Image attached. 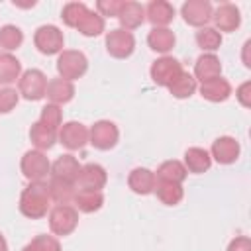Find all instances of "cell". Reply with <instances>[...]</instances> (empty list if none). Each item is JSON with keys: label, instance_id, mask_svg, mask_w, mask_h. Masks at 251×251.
I'll return each mask as SVG.
<instances>
[{"label": "cell", "instance_id": "e575fe53", "mask_svg": "<svg viewBox=\"0 0 251 251\" xmlns=\"http://www.w3.org/2000/svg\"><path fill=\"white\" fill-rule=\"evenodd\" d=\"M39 122H41L43 126H47L49 129L57 131V127H59L61 122H63V112H61V108H59L57 104H47V106H43V108H41Z\"/></svg>", "mask_w": 251, "mask_h": 251}, {"label": "cell", "instance_id": "52a82bcc", "mask_svg": "<svg viewBox=\"0 0 251 251\" xmlns=\"http://www.w3.org/2000/svg\"><path fill=\"white\" fill-rule=\"evenodd\" d=\"M118 137H120L118 126L110 120H100L88 129V143H92L100 151H108L116 147Z\"/></svg>", "mask_w": 251, "mask_h": 251}, {"label": "cell", "instance_id": "5bb4252c", "mask_svg": "<svg viewBox=\"0 0 251 251\" xmlns=\"http://www.w3.org/2000/svg\"><path fill=\"white\" fill-rule=\"evenodd\" d=\"M80 167H82V165L76 161V157H73V155L67 153V155L57 157V161L51 165V176H53V178H59V180H65V182L76 184Z\"/></svg>", "mask_w": 251, "mask_h": 251}, {"label": "cell", "instance_id": "7a4b0ae2", "mask_svg": "<svg viewBox=\"0 0 251 251\" xmlns=\"http://www.w3.org/2000/svg\"><path fill=\"white\" fill-rule=\"evenodd\" d=\"M86 69H88V61H86L84 53L75 51V49H63L59 53V59H57L59 78L73 82L75 78H80L86 73Z\"/></svg>", "mask_w": 251, "mask_h": 251}, {"label": "cell", "instance_id": "83f0119b", "mask_svg": "<svg viewBox=\"0 0 251 251\" xmlns=\"http://www.w3.org/2000/svg\"><path fill=\"white\" fill-rule=\"evenodd\" d=\"M20 76H22V63L10 53L0 55V84H12L20 80Z\"/></svg>", "mask_w": 251, "mask_h": 251}, {"label": "cell", "instance_id": "3957f363", "mask_svg": "<svg viewBox=\"0 0 251 251\" xmlns=\"http://www.w3.org/2000/svg\"><path fill=\"white\" fill-rule=\"evenodd\" d=\"M78 226V212L71 204H57L49 212V229L55 235H71Z\"/></svg>", "mask_w": 251, "mask_h": 251}, {"label": "cell", "instance_id": "9a60e30c", "mask_svg": "<svg viewBox=\"0 0 251 251\" xmlns=\"http://www.w3.org/2000/svg\"><path fill=\"white\" fill-rule=\"evenodd\" d=\"M118 20H120L122 29H126V31L137 29V27L145 22V8H143L139 2L127 0V2L122 4L120 14H118Z\"/></svg>", "mask_w": 251, "mask_h": 251}, {"label": "cell", "instance_id": "603a6c76", "mask_svg": "<svg viewBox=\"0 0 251 251\" xmlns=\"http://www.w3.org/2000/svg\"><path fill=\"white\" fill-rule=\"evenodd\" d=\"M45 96L51 100V104L61 106V104H67V102L73 100V96H75V86H73V82H69V80H65V78H53V80L47 82V92H45Z\"/></svg>", "mask_w": 251, "mask_h": 251}, {"label": "cell", "instance_id": "d4e9b609", "mask_svg": "<svg viewBox=\"0 0 251 251\" xmlns=\"http://www.w3.org/2000/svg\"><path fill=\"white\" fill-rule=\"evenodd\" d=\"M186 175H188V171H186L184 165H182L180 161H176V159H171V161L161 163L159 169H157V173H155L157 180L176 182V184H180V182L186 178Z\"/></svg>", "mask_w": 251, "mask_h": 251}, {"label": "cell", "instance_id": "b9f144b4", "mask_svg": "<svg viewBox=\"0 0 251 251\" xmlns=\"http://www.w3.org/2000/svg\"><path fill=\"white\" fill-rule=\"evenodd\" d=\"M0 251H8V243H6V239H4L2 233H0Z\"/></svg>", "mask_w": 251, "mask_h": 251}, {"label": "cell", "instance_id": "484cf974", "mask_svg": "<svg viewBox=\"0 0 251 251\" xmlns=\"http://www.w3.org/2000/svg\"><path fill=\"white\" fill-rule=\"evenodd\" d=\"M29 139L31 143L35 145L37 151H43V149H51L57 141V133L53 129H49L47 126H43L41 122H35L31 124L29 127Z\"/></svg>", "mask_w": 251, "mask_h": 251}, {"label": "cell", "instance_id": "f546056e", "mask_svg": "<svg viewBox=\"0 0 251 251\" xmlns=\"http://www.w3.org/2000/svg\"><path fill=\"white\" fill-rule=\"evenodd\" d=\"M104 18L98 14V12H92V10H88L84 16H82V20L76 24V31H80L82 35H86V37H96V35H100L102 31H104Z\"/></svg>", "mask_w": 251, "mask_h": 251}, {"label": "cell", "instance_id": "60d3db41", "mask_svg": "<svg viewBox=\"0 0 251 251\" xmlns=\"http://www.w3.org/2000/svg\"><path fill=\"white\" fill-rule=\"evenodd\" d=\"M251 47V41H245V45H243V65L245 67H251V63L247 61V49Z\"/></svg>", "mask_w": 251, "mask_h": 251}, {"label": "cell", "instance_id": "ab89813d", "mask_svg": "<svg viewBox=\"0 0 251 251\" xmlns=\"http://www.w3.org/2000/svg\"><path fill=\"white\" fill-rule=\"evenodd\" d=\"M249 90H251V82H243L237 90H235V96H237V100L241 102V106H245V108H249L251 106V98H249Z\"/></svg>", "mask_w": 251, "mask_h": 251}, {"label": "cell", "instance_id": "4fadbf2b", "mask_svg": "<svg viewBox=\"0 0 251 251\" xmlns=\"http://www.w3.org/2000/svg\"><path fill=\"white\" fill-rule=\"evenodd\" d=\"M239 151H241V147H239V143H237L233 137L222 135V137H218V139L212 143L210 157H214L220 165H231V163L237 161Z\"/></svg>", "mask_w": 251, "mask_h": 251}, {"label": "cell", "instance_id": "ba28073f", "mask_svg": "<svg viewBox=\"0 0 251 251\" xmlns=\"http://www.w3.org/2000/svg\"><path fill=\"white\" fill-rule=\"evenodd\" d=\"M135 49V39L131 31H126L122 27L110 29L106 33V51L116 59H127Z\"/></svg>", "mask_w": 251, "mask_h": 251}, {"label": "cell", "instance_id": "e0dca14e", "mask_svg": "<svg viewBox=\"0 0 251 251\" xmlns=\"http://www.w3.org/2000/svg\"><path fill=\"white\" fill-rule=\"evenodd\" d=\"M222 76V63L214 53H204L196 59L194 65V78L200 82H208L212 78Z\"/></svg>", "mask_w": 251, "mask_h": 251}, {"label": "cell", "instance_id": "4316f807", "mask_svg": "<svg viewBox=\"0 0 251 251\" xmlns=\"http://www.w3.org/2000/svg\"><path fill=\"white\" fill-rule=\"evenodd\" d=\"M167 88H169V92H171L175 98L184 100V98H190V96L196 92V78H194L190 73L182 71Z\"/></svg>", "mask_w": 251, "mask_h": 251}, {"label": "cell", "instance_id": "8d00e7d4", "mask_svg": "<svg viewBox=\"0 0 251 251\" xmlns=\"http://www.w3.org/2000/svg\"><path fill=\"white\" fill-rule=\"evenodd\" d=\"M18 100H20V92H16L14 88H2L0 90V114L12 112Z\"/></svg>", "mask_w": 251, "mask_h": 251}, {"label": "cell", "instance_id": "d6a6232c", "mask_svg": "<svg viewBox=\"0 0 251 251\" xmlns=\"http://www.w3.org/2000/svg\"><path fill=\"white\" fill-rule=\"evenodd\" d=\"M22 41H24V33H22V29L18 25L8 24V25L0 27V47L2 49L14 51V49H18L22 45Z\"/></svg>", "mask_w": 251, "mask_h": 251}, {"label": "cell", "instance_id": "277c9868", "mask_svg": "<svg viewBox=\"0 0 251 251\" xmlns=\"http://www.w3.org/2000/svg\"><path fill=\"white\" fill-rule=\"evenodd\" d=\"M22 173L24 176L29 180V182H43L45 176L51 173V163L49 159L45 157L43 151H37V149H29L24 153L22 157Z\"/></svg>", "mask_w": 251, "mask_h": 251}, {"label": "cell", "instance_id": "8992f818", "mask_svg": "<svg viewBox=\"0 0 251 251\" xmlns=\"http://www.w3.org/2000/svg\"><path fill=\"white\" fill-rule=\"evenodd\" d=\"M33 45L43 55H55L63 51L65 37L57 25H39L33 33Z\"/></svg>", "mask_w": 251, "mask_h": 251}, {"label": "cell", "instance_id": "9c48e42d", "mask_svg": "<svg viewBox=\"0 0 251 251\" xmlns=\"http://www.w3.org/2000/svg\"><path fill=\"white\" fill-rule=\"evenodd\" d=\"M149 73H151V78H153L155 84H159V86H169V84L182 73V65H180L178 59L165 55V57L153 61Z\"/></svg>", "mask_w": 251, "mask_h": 251}, {"label": "cell", "instance_id": "30bf717a", "mask_svg": "<svg viewBox=\"0 0 251 251\" xmlns=\"http://www.w3.org/2000/svg\"><path fill=\"white\" fill-rule=\"evenodd\" d=\"M180 14H182V20L188 25L206 27V24L212 20L214 8H212V4L208 0H188V2L182 4Z\"/></svg>", "mask_w": 251, "mask_h": 251}, {"label": "cell", "instance_id": "f1b7e54d", "mask_svg": "<svg viewBox=\"0 0 251 251\" xmlns=\"http://www.w3.org/2000/svg\"><path fill=\"white\" fill-rule=\"evenodd\" d=\"M153 192H155L157 198H159L163 204H167V206L178 204V202L182 200V196H184V190H182L180 184H176V182H165V180H157Z\"/></svg>", "mask_w": 251, "mask_h": 251}, {"label": "cell", "instance_id": "74e56055", "mask_svg": "<svg viewBox=\"0 0 251 251\" xmlns=\"http://www.w3.org/2000/svg\"><path fill=\"white\" fill-rule=\"evenodd\" d=\"M122 0H98L96 2V10H98V14L100 16H116L118 18V14H120V8H122Z\"/></svg>", "mask_w": 251, "mask_h": 251}, {"label": "cell", "instance_id": "8fae6325", "mask_svg": "<svg viewBox=\"0 0 251 251\" xmlns=\"http://www.w3.org/2000/svg\"><path fill=\"white\" fill-rule=\"evenodd\" d=\"M59 141L71 151L82 149L88 143V127L80 122H67L59 129Z\"/></svg>", "mask_w": 251, "mask_h": 251}, {"label": "cell", "instance_id": "f35d334b", "mask_svg": "<svg viewBox=\"0 0 251 251\" xmlns=\"http://www.w3.org/2000/svg\"><path fill=\"white\" fill-rule=\"evenodd\" d=\"M227 251H251V239L245 235H239V237L229 241Z\"/></svg>", "mask_w": 251, "mask_h": 251}, {"label": "cell", "instance_id": "d590c367", "mask_svg": "<svg viewBox=\"0 0 251 251\" xmlns=\"http://www.w3.org/2000/svg\"><path fill=\"white\" fill-rule=\"evenodd\" d=\"M22 251H61V243L53 235H37Z\"/></svg>", "mask_w": 251, "mask_h": 251}, {"label": "cell", "instance_id": "ac0fdd59", "mask_svg": "<svg viewBox=\"0 0 251 251\" xmlns=\"http://www.w3.org/2000/svg\"><path fill=\"white\" fill-rule=\"evenodd\" d=\"M175 18V8L173 4L165 0H153L145 8V20L153 24V27H167Z\"/></svg>", "mask_w": 251, "mask_h": 251}, {"label": "cell", "instance_id": "6da1fadb", "mask_svg": "<svg viewBox=\"0 0 251 251\" xmlns=\"http://www.w3.org/2000/svg\"><path fill=\"white\" fill-rule=\"evenodd\" d=\"M51 206L49 186L45 182H29L20 196V212L29 220H39Z\"/></svg>", "mask_w": 251, "mask_h": 251}, {"label": "cell", "instance_id": "1f68e13d", "mask_svg": "<svg viewBox=\"0 0 251 251\" xmlns=\"http://www.w3.org/2000/svg\"><path fill=\"white\" fill-rule=\"evenodd\" d=\"M196 43H198V47L202 51L212 53V51L220 49V45H222V33L218 29H214V27H200L196 31Z\"/></svg>", "mask_w": 251, "mask_h": 251}, {"label": "cell", "instance_id": "2e32d148", "mask_svg": "<svg viewBox=\"0 0 251 251\" xmlns=\"http://www.w3.org/2000/svg\"><path fill=\"white\" fill-rule=\"evenodd\" d=\"M212 20L216 24L214 29H220V31H235L239 27V24H241V14H239L237 6H233V4H222L212 14Z\"/></svg>", "mask_w": 251, "mask_h": 251}, {"label": "cell", "instance_id": "7402d4cb", "mask_svg": "<svg viewBox=\"0 0 251 251\" xmlns=\"http://www.w3.org/2000/svg\"><path fill=\"white\" fill-rule=\"evenodd\" d=\"M184 169L194 173V175H200V173H206L212 165V157L206 149L202 147H188L184 151Z\"/></svg>", "mask_w": 251, "mask_h": 251}, {"label": "cell", "instance_id": "7c38bea8", "mask_svg": "<svg viewBox=\"0 0 251 251\" xmlns=\"http://www.w3.org/2000/svg\"><path fill=\"white\" fill-rule=\"evenodd\" d=\"M108 175L106 169L98 163H86L80 167L78 178H76V186L82 190H102L106 186Z\"/></svg>", "mask_w": 251, "mask_h": 251}, {"label": "cell", "instance_id": "ffe728a7", "mask_svg": "<svg viewBox=\"0 0 251 251\" xmlns=\"http://www.w3.org/2000/svg\"><path fill=\"white\" fill-rule=\"evenodd\" d=\"M73 204H75L76 212L92 214V212L100 210L102 204H104L102 190H82V188H78L73 196Z\"/></svg>", "mask_w": 251, "mask_h": 251}, {"label": "cell", "instance_id": "5b68a950", "mask_svg": "<svg viewBox=\"0 0 251 251\" xmlns=\"http://www.w3.org/2000/svg\"><path fill=\"white\" fill-rule=\"evenodd\" d=\"M18 88H20V94L25 98V100H41L47 92V76L43 71L39 69H27L20 80H18Z\"/></svg>", "mask_w": 251, "mask_h": 251}, {"label": "cell", "instance_id": "cb8c5ba5", "mask_svg": "<svg viewBox=\"0 0 251 251\" xmlns=\"http://www.w3.org/2000/svg\"><path fill=\"white\" fill-rule=\"evenodd\" d=\"M175 41H176V37L169 27H153L147 35L149 47L157 53H169L175 47Z\"/></svg>", "mask_w": 251, "mask_h": 251}, {"label": "cell", "instance_id": "d6986e66", "mask_svg": "<svg viewBox=\"0 0 251 251\" xmlns=\"http://www.w3.org/2000/svg\"><path fill=\"white\" fill-rule=\"evenodd\" d=\"M155 184H157L155 173L145 167H135L127 176V186L135 194H151L155 190Z\"/></svg>", "mask_w": 251, "mask_h": 251}, {"label": "cell", "instance_id": "44dd1931", "mask_svg": "<svg viewBox=\"0 0 251 251\" xmlns=\"http://www.w3.org/2000/svg\"><path fill=\"white\" fill-rule=\"evenodd\" d=\"M200 94L208 102H224L231 94V84L226 78L218 76V78H212L208 82H202L200 84Z\"/></svg>", "mask_w": 251, "mask_h": 251}, {"label": "cell", "instance_id": "836d02e7", "mask_svg": "<svg viewBox=\"0 0 251 251\" xmlns=\"http://www.w3.org/2000/svg\"><path fill=\"white\" fill-rule=\"evenodd\" d=\"M86 12H88V8L82 2H69V4H65L63 12H61V18L69 27H76V24L82 20V16Z\"/></svg>", "mask_w": 251, "mask_h": 251}, {"label": "cell", "instance_id": "4dcf8cb0", "mask_svg": "<svg viewBox=\"0 0 251 251\" xmlns=\"http://www.w3.org/2000/svg\"><path fill=\"white\" fill-rule=\"evenodd\" d=\"M47 186H49L51 200L57 202V204H69V202H73V196L76 192V184L59 180V178H53V176H51V180H49Z\"/></svg>", "mask_w": 251, "mask_h": 251}]
</instances>
